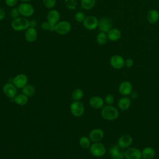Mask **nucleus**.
<instances>
[{"instance_id":"ea45409f","label":"nucleus","mask_w":159,"mask_h":159,"mask_svg":"<svg viewBox=\"0 0 159 159\" xmlns=\"http://www.w3.org/2000/svg\"><path fill=\"white\" fill-rule=\"evenodd\" d=\"M19 1H22V2H29V1H30L31 0H19Z\"/></svg>"},{"instance_id":"6e6552de","label":"nucleus","mask_w":159,"mask_h":159,"mask_svg":"<svg viewBox=\"0 0 159 159\" xmlns=\"http://www.w3.org/2000/svg\"><path fill=\"white\" fill-rule=\"evenodd\" d=\"M124 158L125 159H141L142 151L135 147H129L125 150Z\"/></svg>"},{"instance_id":"a19ab883","label":"nucleus","mask_w":159,"mask_h":159,"mask_svg":"<svg viewBox=\"0 0 159 159\" xmlns=\"http://www.w3.org/2000/svg\"><path fill=\"white\" fill-rule=\"evenodd\" d=\"M101 1H102V0H101Z\"/></svg>"},{"instance_id":"58836bf2","label":"nucleus","mask_w":159,"mask_h":159,"mask_svg":"<svg viewBox=\"0 0 159 159\" xmlns=\"http://www.w3.org/2000/svg\"><path fill=\"white\" fill-rule=\"evenodd\" d=\"M36 21L34 20H32L29 21V27H34L35 28V27L36 26Z\"/></svg>"},{"instance_id":"412c9836","label":"nucleus","mask_w":159,"mask_h":159,"mask_svg":"<svg viewBox=\"0 0 159 159\" xmlns=\"http://www.w3.org/2000/svg\"><path fill=\"white\" fill-rule=\"evenodd\" d=\"M155 157V150L151 147H146L142 150V158L153 159Z\"/></svg>"},{"instance_id":"c85d7f7f","label":"nucleus","mask_w":159,"mask_h":159,"mask_svg":"<svg viewBox=\"0 0 159 159\" xmlns=\"http://www.w3.org/2000/svg\"><path fill=\"white\" fill-rule=\"evenodd\" d=\"M107 39L108 38L107 35L102 32H99L96 36V41L99 45H104L105 43H106Z\"/></svg>"},{"instance_id":"4468645a","label":"nucleus","mask_w":159,"mask_h":159,"mask_svg":"<svg viewBox=\"0 0 159 159\" xmlns=\"http://www.w3.org/2000/svg\"><path fill=\"white\" fill-rule=\"evenodd\" d=\"M104 132L101 129H93L89 134V138L93 142H100L104 137Z\"/></svg>"},{"instance_id":"dca6fc26","label":"nucleus","mask_w":159,"mask_h":159,"mask_svg":"<svg viewBox=\"0 0 159 159\" xmlns=\"http://www.w3.org/2000/svg\"><path fill=\"white\" fill-rule=\"evenodd\" d=\"M98 27L99 28L101 32H102L104 33L107 32L112 27V22L109 18L106 17H102L99 20Z\"/></svg>"},{"instance_id":"39448f33","label":"nucleus","mask_w":159,"mask_h":159,"mask_svg":"<svg viewBox=\"0 0 159 159\" xmlns=\"http://www.w3.org/2000/svg\"><path fill=\"white\" fill-rule=\"evenodd\" d=\"M71 29V24L66 20L60 21L55 25V32L61 35L68 34L70 32Z\"/></svg>"},{"instance_id":"423d86ee","label":"nucleus","mask_w":159,"mask_h":159,"mask_svg":"<svg viewBox=\"0 0 159 159\" xmlns=\"http://www.w3.org/2000/svg\"><path fill=\"white\" fill-rule=\"evenodd\" d=\"M71 113L75 117H81L84 112V106L79 101H74L70 106Z\"/></svg>"},{"instance_id":"4c0bfd02","label":"nucleus","mask_w":159,"mask_h":159,"mask_svg":"<svg viewBox=\"0 0 159 159\" xmlns=\"http://www.w3.org/2000/svg\"><path fill=\"white\" fill-rule=\"evenodd\" d=\"M5 16H6L5 11L2 8L0 7V21L4 19Z\"/></svg>"},{"instance_id":"a211bd4d","label":"nucleus","mask_w":159,"mask_h":159,"mask_svg":"<svg viewBox=\"0 0 159 159\" xmlns=\"http://www.w3.org/2000/svg\"><path fill=\"white\" fill-rule=\"evenodd\" d=\"M24 37L27 42L30 43L34 42L38 37L37 30L35 29V28L29 27L25 32Z\"/></svg>"},{"instance_id":"f8f14e48","label":"nucleus","mask_w":159,"mask_h":159,"mask_svg":"<svg viewBox=\"0 0 159 159\" xmlns=\"http://www.w3.org/2000/svg\"><path fill=\"white\" fill-rule=\"evenodd\" d=\"M133 142V139L129 134H123L118 139L117 144L123 148L126 149L131 146Z\"/></svg>"},{"instance_id":"f257e3e1","label":"nucleus","mask_w":159,"mask_h":159,"mask_svg":"<svg viewBox=\"0 0 159 159\" xmlns=\"http://www.w3.org/2000/svg\"><path fill=\"white\" fill-rule=\"evenodd\" d=\"M101 116L107 120H114L119 115L118 109L112 105H106L102 108Z\"/></svg>"},{"instance_id":"f704fd0d","label":"nucleus","mask_w":159,"mask_h":159,"mask_svg":"<svg viewBox=\"0 0 159 159\" xmlns=\"http://www.w3.org/2000/svg\"><path fill=\"white\" fill-rule=\"evenodd\" d=\"M19 15H20V14L17 8H12L10 11V16L14 19L19 17Z\"/></svg>"},{"instance_id":"20e7f679","label":"nucleus","mask_w":159,"mask_h":159,"mask_svg":"<svg viewBox=\"0 0 159 159\" xmlns=\"http://www.w3.org/2000/svg\"><path fill=\"white\" fill-rule=\"evenodd\" d=\"M20 15L24 17H31L34 13V8L28 2H22L17 7Z\"/></svg>"},{"instance_id":"393cba45","label":"nucleus","mask_w":159,"mask_h":159,"mask_svg":"<svg viewBox=\"0 0 159 159\" xmlns=\"http://www.w3.org/2000/svg\"><path fill=\"white\" fill-rule=\"evenodd\" d=\"M81 6L84 10H89L92 9L95 4L96 0H81Z\"/></svg>"},{"instance_id":"b1692460","label":"nucleus","mask_w":159,"mask_h":159,"mask_svg":"<svg viewBox=\"0 0 159 159\" xmlns=\"http://www.w3.org/2000/svg\"><path fill=\"white\" fill-rule=\"evenodd\" d=\"M14 102L19 106H24L28 102V96L24 94H17L14 98Z\"/></svg>"},{"instance_id":"4be33fe9","label":"nucleus","mask_w":159,"mask_h":159,"mask_svg":"<svg viewBox=\"0 0 159 159\" xmlns=\"http://www.w3.org/2000/svg\"><path fill=\"white\" fill-rule=\"evenodd\" d=\"M107 38L111 41H117L118 40L121 36V33L116 28H111L107 32Z\"/></svg>"},{"instance_id":"72a5a7b5","label":"nucleus","mask_w":159,"mask_h":159,"mask_svg":"<svg viewBox=\"0 0 159 159\" xmlns=\"http://www.w3.org/2000/svg\"><path fill=\"white\" fill-rule=\"evenodd\" d=\"M104 102H106L107 105H112L114 102V96L111 94H108L106 95L104 97Z\"/></svg>"},{"instance_id":"f03ea898","label":"nucleus","mask_w":159,"mask_h":159,"mask_svg":"<svg viewBox=\"0 0 159 159\" xmlns=\"http://www.w3.org/2000/svg\"><path fill=\"white\" fill-rule=\"evenodd\" d=\"M11 26L12 29L17 32L26 30L29 27V20L26 17H17L12 20Z\"/></svg>"},{"instance_id":"c756f323","label":"nucleus","mask_w":159,"mask_h":159,"mask_svg":"<svg viewBox=\"0 0 159 159\" xmlns=\"http://www.w3.org/2000/svg\"><path fill=\"white\" fill-rule=\"evenodd\" d=\"M55 25L50 24L49 22H43L41 24V28L43 30H48L50 32L55 31Z\"/></svg>"},{"instance_id":"c9c22d12","label":"nucleus","mask_w":159,"mask_h":159,"mask_svg":"<svg viewBox=\"0 0 159 159\" xmlns=\"http://www.w3.org/2000/svg\"><path fill=\"white\" fill-rule=\"evenodd\" d=\"M18 0H5V4L6 6L10 7H14L17 4Z\"/></svg>"},{"instance_id":"cd10ccee","label":"nucleus","mask_w":159,"mask_h":159,"mask_svg":"<svg viewBox=\"0 0 159 159\" xmlns=\"http://www.w3.org/2000/svg\"><path fill=\"white\" fill-rule=\"evenodd\" d=\"M84 96L83 91L81 89L78 88L75 89L71 94V98L74 101H80L81 100Z\"/></svg>"},{"instance_id":"7ed1b4c3","label":"nucleus","mask_w":159,"mask_h":159,"mask_svg":"<svg viewBox=\"0 0 159 159\" xmlns=\"http://www.w3.org/2000/svg\"><path fill=\"white\" fill-rule=\"evenodd\" d=\"M89 152L90 153L95 157H103L106 152V148L104 144L102 143L98 142H93L92 145H91L89 147Z\"/></svg>"},{"instance_id":"0eeeda50","label":"nucleus","mask_w":159,"mask_h":159,"mask_svg":"<svg viewBox=\"0 0 159 159\" xmlns=\"http://www.w3.org/2000/svg\"><path fill=\"white\" fill-rule=\"evenodd\" d=\"M125 150L118 144L112 145L109 149V154L112 159H122L124 158Z\"/></svg>"},{"instance_id":"6ab92c4d","label":"nucleus","mask_w":159,"mask_h":159,"mask_svg":"<svg viewBox=\"0 0 159 159\" xmlns=\"http://www.w3.org/2000/svg\"><path fill=\"white\" fill-rule=\"evenodd\" d=\"M47 21L53 25L57 24L60 19V12L56 9H51L50 10L47 16Z\"/></svg>"},{"instance_id":"bb28decb","label":"nucleus","mask_w":159,"mask_h":159,"mask_svg":"<svg viewBox=\"0 0 159 159\" xmlns=\"http://www.w3.org/2000/svg\"><path fill=\"white\" fill-rule=\"evenodd\" d=\"M79 143L81 148L84 149L89 148L91 146V140L86 136H82L79 140Z\"/></svg>"},{"instance_id":"a878e982","label":"nucleus","mask_w":159,"mask_h":159,"mask_svg":"<svg viewBox=\"0 0 159 159\" xmlns=\"http://www.w3.org/2000/svg\"><path fill=\"white\" fill-rule=\"evenodd\" d=\"M22 93L27 96H32L35 93V88L32 84H27L22 89Z\"/></svg>"},{"instance_id":"2f4dec72","label":"nucleus","mask_w":159,"mask_h":159,"mask_svg":"<svg viewBox=\"0 0 159 159\" xmlns=\"http://www.w3.org/2000/svg\"><path fill=\"white\" fill-rule=\"evenodd\" d=\"M44 6L48 9H52L56 4L57 0H42Z\"/></svg>"},{"instance_id":"5701e85b","label":"nucleus","mask_w":159,"mask_h":159,"mask_svg":"<svg viewBox=\"0 0 159 159\" xmlns=\"http://www.w3.org/2000/svg\"><path fill=\"white\" fill-rule=\"evenodd\" d=\"M159 19V12L155 9L150 10L147 14V20L151 24L156 23Z\"/></svg>"},{"instance_id":"1a4fd4ad","label":"nucleus","mask_w":159,"mask_h":159,"mask_svg":"<svg viewBox=\"0 0 159 159\" xmlns=\"http://www.w3.org/2000/svg\"><path fill=\"white\" fill-rule=\"evenodd\" d=\"M83 24L86 29L93 30L98 27L99 20L95 16H90L86 17L84 21L83 22Z\"/></svg>"},{"instance_id":"e433bc0d","label":"nucleus","mask_w":159,"mask_h":159,"mask_svg":"<svg viewBox=\"0 0 159 159\" xmlns=\"http://www.w3.org/2000/svg\"><path fill=\"white\" fill-rule=\"evenodd\" d=\"M134 65V61L131 58H127L125 60V66L128 68H130Z\"/></svg>"},{"instance_id":"ddd939ff","label":"nucleus","mask_w":159,"mask_h":159,"mask_svg":"<svg viewBox=\"0 0 159 159\" xmlns=\"http://www.w3.org/2000/svg\"><path fill=\"white\" fill-rule=\"evenodd\" d=\"M110 64L115 69H121L125 66V60L122 57L114 55L110 59Z\"/></svg>"},{"instance_id":"9d476101","label":"nucleus","mask_w":159,"mask_h":159,"mask_svg":"<svg viewBox=\"0 0 159 159\" xmlns=\"http://www.w3.org/2000/svg\"><path fill=\"white\" fill-rule=\"evenodd\" d=\"M12 82L14 85L17 88L22 89L25 85L27 84L28 77L25 74H19L14 78Z\"/></svg>"},{"instance_id":"9b49d317","label":"nucleus","mask_w":159,"mask_h":159,"mask_svg":"<svg viewBox=\"0 0 159 159\" xmlns=\"http://www.w3.org/2000/svg\"><path fill=\"white\" fill-rule=\"evenodd\" d=\"M118 89L122 96H127L132 92V85L129 81H124L120 83Z\"/></svg>"},{"instance_id":"aec40b11","label":"nucleus","mask_w":159,"mask_h":159,"mask_svg":"<svg viewBox=\"0 0 159 159\" xmlns=\"http://www.w3.org/2000/svg\"><path fill=\"white\" fill-rule=\"evenodd\" d=\"M131 106V99L127 96L120 98L117 101V107L121 111H127Z\"/></svg>"},{"instance_id":"7c9ffc66","label":"nucleus","mask_w":159,"mask_h":159,"mask_svg":"<svg viewBox=\"0 0 159 159\" xmlns=\"http://www.w3.org/2000/svg\"><path fill=\"white\" fill-rule=\"evenodd\" d=\"M66 7L70 10H75L77 7V2L76 0H65Z\"/></svg>"},{"instance_id":"f3484780","label":"nucleus","mask_w":159,"mask_h":159,"mask_svg":"<svg viewBox=\"0 0 159 159\" xmlns=\"http://www.w3.org/2000/svg\"><path fill=\"white\" fill-rule=\"evenodd\" d=\"M89 104L93 108L99 109L104 107V100L101 96H94L89 99Z\"/></svg>"},{"instance_id":"473e14b6","label":"nucleus","mask_w":159,"mask_h":159,"mask_svg":"<svg viewBox=\"0 0 159 159\" xmlns=\"http://www.w3.org/2000/svg\"><path fill=\"white\" fill-rule=\"evenodd\" d=\"M85 18V15L83 12H77L75 15V19L78 22H83Z\"/></svg>"},{"instance_id":"2eb2a0df","label":"nucleus","mask_w":159,"mask_h":159,"mask_svg":"<svg viewBox=\"0 0 159 159\" xmlns=\"http://www.w3.org/2000/svg\"><path fill=\"white\" fill-rule=\"evenodd\" d=\"M2 90L5 95L9 98H14L17 95V88L11 83H6L2 87Z\"/></svg>"},{"instance_id":"79ce46f5","label":"nucleus","mask_w":159,"mask_h":159,"mask_svg":"<svg viewBox=\"0 0 159 159\" xmlns=\"http://www.w3.org/2000/svg\"><path fill=\"white\" fill-rule=\"evenodd\" d=\"M122 159H124V158H122Z\"/></svg>"}]
</instances>
